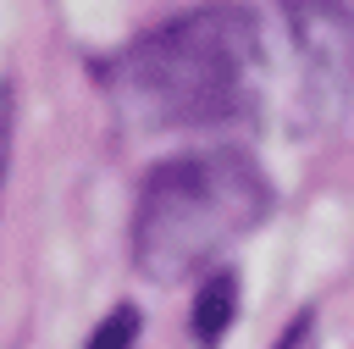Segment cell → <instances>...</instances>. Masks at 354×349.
<instances>
[{"label": "cell", "instance_id": "obj_1", "mask_svg": "<svg viewBox=\"0 0 354 349\" xmlns=\"http://www.w3.org/2000/svg\"><path fill=\"white\" fill-rule=\"evenodd\" d=\"M116 89L149 127H221L260 111L271 50L243 6H194L122 55Z\"/></svg>", "mask_w": 354, "mask_h": 349}, {"label": "cell", "instance_id": "obj_2", "mask_svg": "<svg viewBox=\"0 0 354 349\" xmlns=\"http://www.w3.org/2000/svg\"><path fill=\"white\" fill-rule=\"evenodd\" d=\"M271 205L260 166L238 150H194L160 161L133 205V260L155 283L205 271Z\"/></svg>", "mask_w": 354, "mask_h": 349}, {"label": "cell", "instance_id": "obj_3", "mask_svg": "<svg viewBox=\"0 0 354 349\" xmlns=\"http://www.w3.org/2000/svg\"><path fill=\"white\" fill-rule=\"evenodd\" d=\"M293 44H299V66H304L310 122L326 127V122H337V111L348 105V89H354V22L332 6H299Z\"/></svg>", "mask_w": 354, "mask_h": 349}, {"label": "cell", "instance_id": "obj_4", "mask_svg": "<svg viewBox=\"0 0 354 349\" xmlns=\"http://www.w3.org/2000/svg\"><path fill=\"white\" fill-rule=\"evenodd\" d=\"M232 316H238V283H232V271H210L199 283V299H194V338L205 349L221 343V332L232 327Z\"/></svg>", "mask_w": 354, "mask_h": 349}, {"label": "cell", "instance_id": "obj_5", "mask_svg": "<svg viewBox=\"0 0 354 349\" xmlns=\"http://www.w3.org/2000/svg\"><path fill=\"white\" fill-rule=\"evenodd\" d=\"M133 338H138V310H133V305H116V310L94 327L88 349H133Z\"/></svg>", "mask_w": 354, "mask_h": 349}, {"label": "cell", "instance_id": "obj_6", "mask_svg": "<svg viewBox=\"0 0 354 349\" xmlns=\"http://www.w3.org/2000/svg\"><path fill=\"white\" fill-rule=\"evenodd\" d=\"M6 161H11V83H0V188H6Z\"/></svg>", "mask_w": 354, "mask_h": 349}, {"label": "cell", "instance_id": "obj_7", "mask_svg": "<svg viewBox=\"0 0 354 349\" xmlns=\"http://www.w3.org/2000/svg\"><path fill=\"white\" fill-rule=\"evenodd\" d=\"M293 6H332V0H293Z\"/></svg>", "mask_w": 354, "mask_h": 349}]
</instances>
